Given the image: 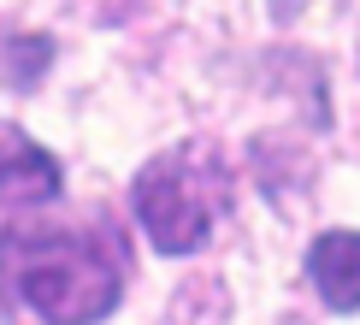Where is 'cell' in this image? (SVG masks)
I'll return each instance as SVG.
<instances>
[{
	"label": "cell",
	"instance_id": "cell-1",
	"mask_svg": "<svg viewBox=\"0 0 360 325\" xmlns=\"http://www.w3.org/2000/svg\"><path fill=\"white\" fill-rule=\"evenodd\" d=\"M124 243L101 225L0 231V290L48 325H95L124 295Z\"/></svg>",
	"mask_w": 360,
	"mask_h": 325
},
{
	"label": "cell",
	"instance_id": "cell-2",
	"mask_svg": "<svg viewBox=\"0 0 360 325\" xmlns=\"http://www.w3.org/2000/svg\"><path fill=\"white\" fill-rule=\"evenodd\" d=\"M130 201H136V219L160 255H195L219 225L224 177L201 148H172L136 172Z\"/></svg>",
	"mask_w": 360,
	"mask_h": 325
},
{
	"label": "cell",
	"instance_id": "cell-3",
	"mask_svg": "<svg viewBox=\"0 0 360 325\" xmlns=\"http://www.w3.org/2000/svg\"><path fill=\"white\" fill-rule=\"evenodd\" d=\"M59 184H65V172H59V160L48 148L36 136H24L18 125H0V201L41 207L59 196Z\"/></svg>",
	"mask_w": 360,
	"mask_h": 325
},
{
	"label": "cell",
	"instance_id": "cell-4",
	"mask_svg": "<svg viewBox=\"0 0 360 325\" xmlns=\"http://www.w3.org/2000/svg\"><path fill=\"white\" fill-rule=\"evenodd\" d=\"M307 278L331 314H360V231H325L307 248Z\"/></svg>",
	"mask_w": 360,
	"mask_h": 325
}]
</instances>
